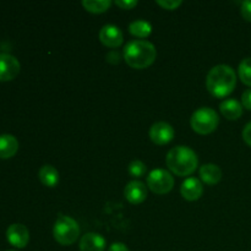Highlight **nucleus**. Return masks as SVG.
Masks as SVG:
<instances>
[{
	"mask_svg": "<svg viewBox=\"0 0 251 251\" xmlns=\"http://www.w3.org/2000/svg\"><path fill=\"white\" fill-rule=\"evenodd\" d=\"M237 85L235 71L229 65H216L208 71L206 78V87L208 92L217 98L229 96Z\"/></svg>",
	"mask_w": 251,
	"mask_h": 251,
	"instance_id": "obj_1",
	"label": "nucleus"
},
{
	"mask_svg": "<svg viewBox=\"0 0 251 251\" xmlns=\"http://www.w3.org/2000/svg\"><path fill=\"white\" fill-rule=\"evenodd\" d=\"M123 55L127 65L131 66L132 69L141 70L153 64V61L156 60L157 50L151 42L137 39V41L129 42L125 46Z\"/></svg>",
	"mask_w": 251,
	"mask_h": 251,
	"instance_id": "obj_2",
	"label": "nucleus"
},
{
	"mask_svg": "<svg viewBox=\"0 0 251 251\" xmlns=\"http://www.w3.org/2000/svg\"><path fill=\"white\" fill-rule=\"evenodd\" d=\"M166 163L169 171L178 176H188L198 168L199 159L195 152L186 146H176L168 152Z\"/></svg>",
	"mask_w": 251,
	"mask_h": 251,
	"instance_id": "obj_3",
	"label": "nucleus"
},
{
	"mask_svg": "<svg viewBox=\"0 0 251 251\" xmlns=\"http://www.w3.org/2000/svg\"><path fill=\"white\" fill-rule=\"evenodd\" d=\"M54 239L60 245L68 247L74 244L80 235V227L74 218L69 216H59L53 228Z\"/></svg>",
	"mask_w": 251,
	"mask_h": 251,
	"instance_id": "obj_4",
	"label": "nucleus"
},
{
	"mask_svg": "<svg viewBox=\"0 0 251 251\" xmlns=\"http://www.w3.org/2000/svg\"><path fill=\"white\" fill-rule=\"evenodd\" d=\"M191 127L195 132L201 135H207L215 131L220 124V117L212 108L202 107L199 108L190 119Z\"/></svg>",
	"mask_w": 251,
	"mask_h": 251,
	"instance_id": "obj_5",
	"label": "nucleus"
},
{
	"mask_svg": "<svg viewBox=\"0 0 251 251\" xmlns=\"http://www.w3.org/2000/svg\"><path fill=\"white\" fill-rule=\"evenodd\" d=\"M147 186L152 193L164 195L173 189L174 178L164 169H153L147 176Z\"/></svg>",
	"mask_w": 251,
	"mask_h": 251,
	"instance_id": "obj_6",
	"label": "nucleus"
},
{
	"mask_svg": "<svg viewBox=\"0 0 251 251\" xmlns=\"http://www.w3.org/2000/svg\"><path fill=\"white\" fill-rule=\"evenodd\" d=\"M20 61L16 56L7 53H0V81L14 80L20 73Z\"/></svg>",
	"mask_w": 251,
	"mask_h": 251,
	"instance_id": "obj_7",
	"label": "nucleus"
},
{
	"mask_svg": "<svg viewBox=\"0 0 251 251\" xmlns=\"http://www.w3.org/2000/svg\"><path fill=\"white\" fill-rule=\"evenodd\" d=\"M150 137L156 145H167L173 140L174 129L166 122L154 123L150 129Z\"/></svg>",
	"mask_w": 251,
	"mask_h": 251,
	"instance_id": "obj_8",
	"label": "nucleus"
},
{
	"mask_svg": "<svg viewBox=\"0 0 251 251\" xmlns=\"http://www.w3.org/2000/svg\"><path fill=\"white\" fill-rule=\"evenodd\" d=\"M6 238L10 244L14 245L15 248L22 249L28 243L29 232L26 226L21 225V223H14V225L9 226V228H7Z\"/></svg>",
	"mask_w": 251,
	"mask_h": 251,
	"instance_id": "obj_9",
	"label": "nucleus"
},
{
	"mask_svg": "<svg viewBox=\"0 0 251 251\" xmlns=\"http://www.w3.org/2000/svg\"><path fill=\"white\" fill-rule=\"evenodd\" d=\"M100 39L105 47L109 48H118L123 44L124 37L119 27L114 25H105L100 31Z\"/></svg>",
	"mask_w": 251,
	"mask_h": 251,
	"instance_id": "obj_10",
	"label": "nucleus"
},
{
	"mask_svg": "<svg viewBox=\"0 0 251 251\" xmlns=\"http://www.w3.org/2000/svg\"><path fill=\"white\" fill-rule=\"evenodd\" d=\"M124 195L130 203L139 205L144 202L147 198V188L142 181L132 180L125 186Z\"/></svg>",
	"mask_w": 251,
	"mask_h": 251,
	"instance_id": "obj_11",
	"label": "nucleus"
},
{
	"mask_svg": "<svg viewBox=\"0 0 251 251\" xmlns=\"http://www.w3.org/2000/svg\"><path fill=\"white\" fill-rule=\"evenodd\" d=\"M181 196L188 201H196L202 196L203 186L198 178H188L183 181L180 188Z\"/></svg>",
	"mask_w": 251,
	"mask_h": 251,
	"instance_id": "obj_12",
	"label": "nucleus"
},
{
	"mask_svg": "<svg viewBox=\"0 0 251 251\" xmlns=\"http://www.w3.org/2000/svg\"><path fill=\"white\" fill-rule=\"evenodd\" d=\"M81 251H104L105 239L98 233H87L80 240Z\"/></svg>",
	"mask_w": 251,
	"mask_h": 251,
	"instance_id": "obj_13",
	"label": "nucleus"
},
{
	"mask_svg": "<svg viewBox=\"0 0 251 251\" xmlns=\"http://www.w3.org/2000/svg\"><path fill=\"white\" fill-rule=\"evenodd\" d=\"M200 176L201 180L207 185H215V184L220 183L222 179V171L217 164L208 163L203 164L200 168Z\"/></svg>",
	"mask_w": 251,
	"mask_h": 251,
	"instance_id": "obj_14",
	"label": "nucleus"
},
{
	"mask_svg": "<svg viewBox=\"0 0 251 251\" xmlns=\"http://www.w3.org/2000/svg\"><path fill=\"white\" fill-rule=\"evenodd\" d=\"M19 150V141L10 134L0 135V158H10Z\"/></svg>",
	"mask_w": 251,
	"mask_h": 251,
	"instance_id": "obj_15",
	"label": "nucleus"
},
{
	"mask_svg": "<svg viewBox=\"0 0 251 251\" xmlns=\"http://www.w3.org/2000/svg\"><path fill=\"white\" fill-rule=\"evenodd\" d=\"M221 113L229 120H237L243 114V105L237 100H226L220 105Z\"/></svg>",
	"mask_w": 251,
	"mask_h": 251,
	"instance_id": "obj_16",
	"label": "nucleus"
},
{
	"mask_svg": "<svg viewBox=\"0 0 251 251\" xmlns=\"http://www.w3.org/2000/svg\"><path fill=\"white\" fill-rule=\"evenodd\" d=\"M38 176L42 183L48 188H54L59 183V173L50 164H44L38 172Z\"/></svg>",
	"mask_w": 251,
	"mask_h": 251,
	"instance_id": "obj_17",
	"label": "nucleus"
},
{
	"mask_svg": "<svg viewBox=\"0 0 251 251\" xmlns=\"http://www.w3.org/2000/svg\"><path fill=\"white\" fill-rule=\"evenodd\" d=\"M129 31L132 36L139 37V38H146L151 34L152 26L150 22L145 21V20H136L130 24Z\"/></svg>",
	"mask_w": 251,
	"mask_h": 251,
	"instance_id": "obj_18",
	"label": "nucleus"
},
{
	"mask_svg": "<svg viewBox=\"0 0 251 251\" xmlns=\"http://www.w3.org/2000/svg\"><path fill=\"white\" fill-rule=\"evenodd\" d=\"M82 5L88 12L102 14V12H105L109 9L112 1L110 0H83Z\"/></svg>",
	"mask_w": 251,
	"mask_h": 251,
	"instance_id": "obj_19",
	"label": "nucleus"
},
{
	"mask_svg": "<svg viewBox=\"0 0 251 251\" xmlns=\"http://www.w3.org/2000/svg\"><path fill=\"white\" fill-rule=\"evenodd\" d=\"M238 73H239L240 80L251 87V58L243 59L238 68Z\"/></svg>",
	"mask_w": 251,
	"mask_h": 251,
	"instance_id": "obj_20",
	"label": "nucleus"
},
{
	"mask_svg": "<svg viewBox=\"0 0 251 251\" xmlns=\"http://www.w3.org/2000/svg\"><path fill=\"white\" fill-rule=\"evenodd\" d=\"M127 171H129L130 176H134V178H141L146 173V164L139 159H134V161L130 162Z\"/></svg>",
	"mask_w": 251,
	"mask_h": 251,
	"instance_id": "obj_21",
	"label": "nucleus"
},
{
	"mask_svg": "<svg viewBox=\"0 0 251 251\" xmlns=\"http://www.w3.org/2000/svg\"><path fill=\"white\" fill-rule=\"evenodd\" d=\"M157 4L159 6L164 7L166 10H176V7H179L181 5L180 0H157Z\"/></svg>",
	"mask_w": 251,
	"mask_h": 251,
	"instance_id": "obj_22",
	"label": "nucleus"
},
{
	"mask_svg": "<svg viewBox=\"0 0 251 251\" xmlns=\"http://www.w3.org/2000/svg\"><path fill=\"white\" fill-rule=\"evenodd\" d=\"M240 11H242L243 17H244L247 21L251 22V0H245V1L242 2Z\"/></svg>",
	"mask_w": 251,
	"mask_h": 251,
	"instance_id": "obj_23",
	"label": "nucleus"
},
{
	"mask_svg": "<svg viewBox=\"0 0 251 251\" xmlns=\"http://www.w3.org/2000/svg\"><path fill=\"white\" fill-rule=\"evenodd\" d=\"M115 4H117L119 7H122V9L130 10V9H132L134 6H136L137 1L136 0H117V1H115Z\"/></svg>",
	"mask_w": 251,
	"mask_h": 251,
	"instance_id": "obj_24",
	"label": "nucleus"
},
{
	"mask_svg": "<svg viewBox=\"0 0 251 251\" xmlns=\"http://www.w3.org/2000/svg\"><path fill=\"white\" fill-rule=\"evenodd\" d=\"M242 105L247 109L251 110V88L247 90L242 96Z\"/></svg>",
	"mask_w": 251,
	"mask_h": 251,
	"instance_id": "obj_25",
	"label": "nucleus"
},
{
	"mask_svg": "<svg viewBox=\"0 0 251 251\" xmlns=\"http://www.w3.org/2000/svg\"><path fill=\"white\" fill-rule=\"evenodd\" d=\"M243 139L251 147V122L248 123L243 130Z\"/></svg>",
	"mask_w": 251,
	"mask_h": 251,
	"instance_id": "obj_26",
	"label": "nucleus"
},
{
	"mask_svg": "<svg viewBox=\"0 0 251 251\" xmlns=\"http://www.w3.org/2000/svg\"><path fill=\"white\" fill-rule=\"evenodd\" d=\"M108 251H129L127 247L123 243H113L112 245L109 247Z\"/></svg>",
	"mask_w": 251,
	"mask_h": 251,
	"instance_id": "obj_27",
	"label": "nucleus"
},
{
	"mask_svg": "<svg viewBox=\"0 0 251 251\" xmlns=\"http://www.w3.org/2000/svg\"><path fill=\"white\" fill-rule=\"evenodd\" d=\"M9 251H15V250H9Z\"/></svg>",
	"mask_w": 251,
	"mask_h": 251,
	"instance_id": "obj_28",
	"label": "nucleus"
}]
</instances>
